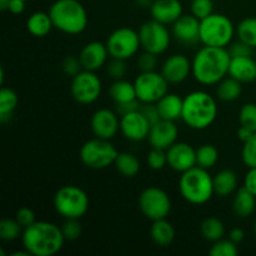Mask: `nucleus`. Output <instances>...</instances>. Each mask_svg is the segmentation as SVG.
<instances>
[{"instance_id":"nucleus-23","label":"nucleus","mask_w":256,"mask_h":256,"mask_svg":"<svg viewBox=\"0 0 256 256\" xmlns=\"http://www.w3.org/2000/svg\"><path fill=\"white\" fill-rule=\"evenodd\" d=\"M156 106L162 119L170 120V122H178V120L182 119L184 99L178 94L168 92L162 99H160L156 102Z\"/></svg>"},{"instance_id":"nucleus-48","label":"nucleus","mask_w":256,"mask_h":256,"mask_svg":"<svg viewBox=\"0 0 256 256\" xmlns=\"http://www.w3.org/2000/svg\"><path fill=\"white\" fill-rule=\"evenodd\" d=\"M142 108V102L139 100H134V102H124V104H116V109L115 112L122 116V115H126L129 112H136V110H140Z\"/></svg>"},{"instance_id":"nucleus-42","label":"nucleus","mask_w":256,"mask_h":256,"mask_svg":"<svg viewBox=\"0 0 256 256\" xmlns=\"http://www.w3.org/2000/svg\"><path fill=\"white\" fill-rule=\"evenodd\" d=\"M106 74L112 80L124 79L128 74L126 60L114 59V58H112V60L106 64Z\"/></svg>"},{"instance_id":"nucleus-2","label":"nucleus","mask_w":256,"mask_h":256,"mask_svg":"<svg viewBox=\"0 0 256 256\" xmlns=\"http://www.w3.org/2000/svg\"><path fill=\"white\" fill-rule=\"evenodd\" d=\"M62 226L50 222H35L25 228L22 236V248L32 256H54L65 244Z\"/></svg>"},{"instance_id":"nucleus-15","label":"nucleus","mask_w":256,"mask_h":256,"mask_svg":"<svg viewBox=\"0 0 256 256\" xmlns=\"http://www.w3.org/2000/svg\"><path fill=\"white\" fill-rule=\"evenodd\" d=\"M120 115L110 109H99L92 114L90 126L96 138L112 140L120 132Z\"/></svg>"},{"instance_id":"nucleus-13","label":"nucleus","mask_w":256,"mask_h":256,"mask_svg":"<svg viewBox=\"0 0 256 256\" xmlns=\"http://www.w3.org/2000/svg\"><path fill=\"white\" fill-rule=\"evenodd\" d=\"M70 92L80 105H92L102 96V82L95 72L82 70L72 79Z\"/></svg>"},{"instance_id":"nucleus-40","label":"nucleus","mask_w":256,"mask_h":256,"mask_svg":"<svg viewBox=\"0 0 256 256\" xmlns=\"http://www.w3.org/2000/svg\"><path fill=\"white\" fill-rule=\"evenodd\" d=\"M239 122L242 126H246L256 132V104L248 102L242 105L239 112Z\"/></svg>"},{"instance_id":"nucleus-25","label":"nucleus","mask_w":256,"mask_h":256,"mask_svg":"<svg viewBox=\"0 0 256 256\" xmlns=\"http://www.w3.org/2000/svg\"><path fill=\"white\" fill-rule=\"evenodd\" d=\"M256 209V196L245 186L238 189L232 202V212L240 219H246L254 214Z\"/></svg>"},{"instance_id":"nucleus-18","label":"nucleus","mask_w":256,"mask_h":256,"mask_svg":"<svg viewBox=\"0 0 256 256\" xmlns=\"http://www.w3.org/2000/svg\"><path fill=\"white\" fill-rule=\"evenodd\" d=\"M172 34L184 46H195L200 42V20L192 14H184L172 25Z\"/></svg>"},{"instance_id":"nucleus-10","label":"nucleus","mask_w":256,"mask_h":256,"mask_svg":"<svg viewBox=\"0 0 256 256\" xmlns=\"http://www.w3.org/2000/svg\"><path fill=\"white\" fill-rule=\"evenodd\" d=\"M139 208L146 219L152 222L168 219L172 209V202L165 190L156 186L146 188L139 196Z\"/></svg>"},{"instance_id":"nucleus-28","label":"nucleus","mask_w":256,"mask_h":256,"mask_svg":"<svg viewBox=\"0 0 256 256\" xmlns=\"http://www.w3.org/2000/svg\"><path fill=\"white\" fill-rule=\"evenodd\" d=\"M109 95L115 105L138 100L135 84L125 79L114 80V82L109 88Z\"/></svg>"},{"instance_id":"nucleus-14","label":"nucleus","mask_w":256,"mask_h":256,"mask_svg":"<svg viewBox=\"0 0 256 256\" xmlns=\"http://www.w3.org/2000/svg\"><path fill=\"white\" fill-rule=\"evenodd\" d=\"M152 124L140 110L120 116V132L122 136L132 142L148 140Z\"/></svg>"},{"instance_id":"nucleus-47","label":"nucleus","mask_w":256,"mask_h":256,"mask_svg":"<svg viewBox=\"0 0 256 256\" xmlns=\"http://www.w3.org/2000/svg\"><path fill=\"white\" fill-rule=\"evenodd\" d=\"M140 112L144 114V116L149 120L152 125L156 124L159 120H162V116H160V112L159 110H158L156 104H142Z\"/></svg>"},{"instance_id":"nucleus-38","label":"nucleus","mask_w":256,"mask_h":256,"mask_svg":"<svg viewBox=\"0 0 256 256\" xmlns=\"http://www.w3.org/2000/svg\"><path fill=\"white\" fill-rule=\"evenodd\" d=\"M158 65H159V59L158 55L152 54V52H144L138 54L136 59V66L140 72H156Z\"/></svg>"},{"instance_id":"nucleus-53","label":"nucleus","mask_w":256,"mask_h":256,"mask_svg":"<svg viewBox=\"0 0 256 256\" xmlns=\"http://www.w3.org/2000/svg\"><path fill=\"white\" fill-rule=\"evenodd\" d=\"M135 2H136L138 6L142 8V9H145V8H149L150 9V6H152L154 0H135Z\"/></svg>"},{"instance_id":"nucleus-44","label":"nucleus","mask_w":256,"mask_h":256,"mask_svg":"<svg viewBox=\"0 0 256 256\" xmlns=\"http://www.w3.org/2000/svg\"><path fill=\"white\" fill-rule=\"evenodd\" d=\"M62 72H64L66 76L72 78V79L84 70L82 69L79 58H74V56L65 58L64 62H62Z\"/></svg>"},{"instance_id":"nucleus-30","label":"nucleus","mask_w":256,"mask_h":256,"mask_svg":"<svg viewBox=\"0 0 256 256\" xmlns=\"http://www.w3.org/2000/svg\"><path fill=\"white\" fill-rule=\"evenodd\" d=\"M242 94V84L232 76H226L216 85V98L224 102H232Z\"/></svg>"},{"instance_id":"nucleus-45","label":"nucleus","mask_w":256,"mask_h":256,"mask_svg":"<svg viewBox=\"0 0 256 256\" xmlns=\"http://www.w3.org/2000/svg\"><path fill=\"white\" fill-rule=\"evenodd\" d=\"M232 58H238V56H252V52L255 49H252V46H249L248 44H245L244 42L238 39V42H232L230 44V46L228 48Z\"/></svg>"},{"instance_id":"nucleus-51","label":"nucleus","mask_w":256,"mask_h":256,"mask_svg":"<svg viewBox=\"0 0 256 256\" xmlns=\"http://www.w3.org/2000/svg\"><path fill=\"white\" fill-rule=\"evenodd\" d=\"M229 239L232 240V242H235V244H238V245L242 244V242H244V239H245L244 230L240 229V228H234V229L230 230Z\"/></svg>"},{"instance_id":"nucleus-27","label":"nucleus","mask_w":256,"mask_h":256,"mask_svg":"<svg viewBox=\"0 0 256 256\" xmlns=\"http://www.w3.org/2000/svg\"><path fill=\"white\" fill-rule=\"evenodd\" d=\"M26 29L32 36L45 38L54 29V24L49 12H36L28 18Z\"/></svg>"},{"instance_id":"nucleus-1","label":"nucleus","mask_w":256,"mask_h":256,"mask_svg":"<svg viewBox=\"0 0 256 256\" xmlns=\"http://www.w3.org/2000/svg\"><path fill=\"white\" fill-rule=\"evenodd\" d=\"M192 78L202 86H216L229 76L232 55L226 48H200L192 58Z\"/></svg>"},{"instance_id":"nucleus-32","label":"nucleus","mask_w":256,"mask_h":256,"mask_svg":"<svg viewBox=\"0 0 256 256\" xmlns=\"http://www.w3.org/2000/svg\"><path fill=\"white\" fill-rule=\"evenodd\" d=\"M200 232H202V238H204L206 242H212V244L224 239L225 234H226V229H225L224 222L215 216L206 218V219L202 222Z\"/></svg>"},{"instance_id":"nucleus-24","label":"nucleus","mask_w":256,"mask_h":256,"mask_svg":"<svg viewBox=\"0 0 256 256\" xmlns=\"http://www.w3.org/2000/svg\"><path fill=\"white\" fill-rule=\"evenodd\" d=\"M239 176L232 169H224L214 176L215 195L220 198H229L239 189Z\"/></svg>"},{"instance_id":"nucleus-56","label":"nucleus","mask_w":256,"mask_h":256,"mask_svg":"<svg viewBox=\"0 0 256 256\" xmlns=\"http://www.w3.org/2000/svg\"><path fill=\"white\" fill-rule=\"evenodd\" d=\"M26 2H28V0H26Z\"/></svg>"},{"instance_id":"nucleus-19","label":"nucleus","mask_w":256,"mask_h":256,"mask_svg":"<svg viewBox=\"0 0 256 256\" xmlns=\"http://www.w3.org/2000/svg\"><path fill=\"white\" fill-rule=\"evenodd\" d=\"M178 138H179V128L176 122L162 119L156 124L152 125L148 142L150 146L155 149L168 150L178 142Z\"/></svg>"},{"instance_id":"nucleus-41","label":"nucleus","mask_w":256,"mask_h":256,"mask_svg":"<svg viewBox=\"0 0 256 256\" xmlns=\"http://www.w3.org/2000/svg\"><path fill=\"white\" fill-rule=\"evenodd\" d=\"M242 159L248 169L256 168V132L250 138V140L244 142L242 150Z\"/></svg>"},{"instance_id":"nucleus-50","label":"nucleus","mask_w":256,"mask_h":256,"mask_svg":"<svg viewBox=\"0 0 256 256\" xmlns=\"http://www.w3.org/2000/svg\"><path fill=\"white\" fill-rule=\"evenodd\" d=\"M25 8H26V0H12L8 12L14 15H20L25 12Z\"/></svg>"},{"instance_id":"nucleus-12","label":"nucleus","mask_w":256,"mask_h":256,"mask_svg":"<svg viewBox=\"0 0 256 256\" xmlns=\"http://www.w3.org/2000/svg\"><path fill=\"white\" fill-rule=\"evenodd\" d=\"M139 36L142 49L159 56L169 49L172 34L166 25L152 19L140 26Z\"/></svg>"},{"instance_id":"nucleus-8","label":"nucleus","mask_w":256,"mask_h":256,"mask_svg":"<svg viewBox=\"0 0 256 256\" xmlns=\"http://www.w3.org/2000/svg\"><path fill=\"white\" fill-rule=\"evenodd\" d=\"M119 152L112 140L94 139L85 142L80 149V160L85 166L92 170H104L115 164Z\"/></svg>"},{"instance_id":"nucleus-17","label":"nucleus","mask_w":256,"mask_h":256,"mask_svg":"<svg viewBox=\"0 0 256 256\" xmlns=\"http://www.w3.org/2000/svg\"><path fill=\"white\" fill-rule=\"evenodd\" d=\"M166 155L168 166L179 174L198 166L196 149H194L188 142H176L166 150Z\"/></svg>"},{"instance_id":"nucleus-37","label":"nucleus","mask_w":256,"mask_h":256,"mask_svg":"<svg viewBox=\"0 0 256 256\" xmlns=\"http://www.w3.org/2000/svg\"><path fill=\"white\" fill-rule=\"evenodd\" d=\"M190 12L202 22L214 12V2L212 0H192Z\"/></svg>"},{"instance_id":"nucleus-35","label":"nucleus","mask_w":256,"mask_h":256,"mask_svg":"<svg viewBox=\"0 0 256 256\" xmlns=\"http://www.w3.org/2000/svg\"><path fill=\"white\" fill-rule=\"evenodd\" d=\"M24 232V228L16 219H2L0 222V239L2 242H15L20 239Z\"/></svg>"},{"instance_id":"nucleus-3","label":"nucleus","mask_w":256,"mask_h":256,"mask_svg":"<svg viewBox=\"0 0 256 256\" xmlns=\"http://www.w3.org/2000/svg\"><path fill=\"white\" fill-rule=\"evenodd\" d=\"M219 114L218 102L204 90H195L184 98L182 120L190 129L206 130L212 126Z\"/></svg>"},{"instance_id":"nucleus-5","label":"nucleus","mask_w":256,"mask_h":256,"mask_svg":"<svg viewBox=\"0 0 256 256\" xmlns=\"http://www.w3.org/2000/svg\"><path fill=\"white\" fill-rule=\"evenodd\" d=\"M179 192L182 199L192 205L202 206L214 198V176L209 170L195 166L182 172L179 179Z\"/></svg>"},{"instance_id":"nucleus-29","label":"nucleus","mask_w":256,"mask_h":256,"mask_svg":"<svg viewBox=\"0 0 256 256\" xmlns=\"http://www.w3.org/2000/svg\"><path fill=\"white\" fill-rule=\"evenodd\" d=\"M114 166L120 175L128 179L135 178L142 170L140 160L132 152H119Z\"/></svg>"},{"instance_id":"nucleus-20","label":"nucleus","mask_w":256,"mask_h":256,"mask_svg":"<svg viewBox=\"0 0 256 256\" xmlns=\"http://www.w3.org/2000/svg\"><path fill=\"white\" fill-rule=\"evenodd\" d=\"M109 56L110 54L106 44H102L100 42H88L82 48L79 54V60L82 62V69L96 72L102 68L106 66Z\"/></svg>"},{"instance_id":"nucleus-43","label":"nucleus","mask_w":256,"mask_h":256,"mask_svg":"<svg viewBox=\"0 0 256 256\" xmlns=\"http://www.w3.org/2000/svg\"><path fill=\"white\" fill-rule=\"evenodd\" d=\"M62 230L66 242H76L82 232V224L78 219H65Z\"/></svg>"},{"instance_id":"nucleus-33","label":"nucleus","mask_w":256,"mask_h":256,"mask_svg":"<svg viewBox=\"0 0 256 256\" xmlns=\"http://www.w3.org/2000/svg\"><path fill=\"white\" fill-rule=\"evenodd\" d=\"M219 159V150L212 144H204L196 149V164L202 169H212L216 166Z\"/></svg>"},{"instance_id":"nucleus-9","label":"nucleus","mask_w":256,"mask_h":256,"mask_svg":"<svg viewBox=\"0 0 256 256\" xmlns=\"http://www.w3.org/2000/svg\"><path fill=\"white\" fill-rule=\"evenodd\" d=\"M106 48L110 58L122 60H129L139 54L142 49L139 32L132 28H119L109 35L106 40Z\"/></svg>"},{"instance_id":"nucleus-21","label":"nucleus","mask_w":256,"mask_h":256,"mask_svg":"<svg viewBox=\"0 0 256 256\" xmlns=\"http://www.w3.org/2000/svg\"><path fill=\"white\" fill-rule=\"evenodd\" d=\"M150 14L154 20L170 26L184 15V6L180 0H154Z\"/></svg>"},{"instance_id":"nucleus-31","label":"nucleus","mask_w":256,"mask_h":256,"mask_svg":"<svg viewBox=\"0 0 256 256\" xmlns=\"http://www.w3.org/2000/svg\"><path fill=\"white\" fill-rule=\"evenodd\" d=\"M19 104V96L10 88H2L0 90V122H10L12 114Z\"/></svg>"},{"instance_id":"nucleus-7","label":"nucleus","mask_w":256,"mask_h":256,"mask_svg":"<svg viewBox=\"0 0 256 256\" xmlns=\"http://www.w3.org/2000/svg\"><path fill=\"white\" fill-rule=\"evenodd\" d=\"M54 208L64 219L80 220L89 212V195L76 185H65L55 194Z\"/></svg>"},{"instance_id":"nucleus-11","label":"nucleus","mask_w":256,"mask_h":256,"mask_svg":"<svg viewBox=\"0 0 256 256\" xmlns=\"http://www.w3.org/2000/svg\"><path fill=\"white\" fill-rule=\"evenodd\" d=\"M136 96L142 104H156L169 92L170 84L162 72H140L134 80Z\"/></svg>"},{"instance_id":"nucleus-6","label":"nucleus","mask_w":256,"mask_h":256,"mask_svg":"<svg viewBox=\"0 0 256 256\" xmlns=\"http://www.w3.org/2000/svg\"><path fill=\"white\" fill-rule=\"evenodd\" d=\"M236 35V26L229 16L212 12L200 22V42L205 46L229 48Z\"/></svg>"},{"instance_id":"nucleus-52","label":"nucleus","mask_w":256,"mask_h":256,"mask_svg":"<svg viewBox=\"0 0 256 256\" xmlns=\"http://www.w3.org/2000/svg\"><path fill=\"white\" fill-rule=\"evenodd\" d=\"M256 132H252V129L246 126H240L239 130H238V139L242 142H246L248 140H250V138L255 134Z\"/></svg>"},{"instance_id":"nucleus-26","label":"nucleus","mask_w":256,"mask_h":256,"mask_svg":"<svg viewBox=\"0 0 256 256\" xmlns=\"http://www.w3.org/2000/svg\"><path fill=\"white\" fill-rule=\"evenodd\" d=\"M150 238L158 246L166 248L175 242L176 232L172 222H168L166 219L156 220V222H152V228H150Z\"/></svg>"},{"instance_id":"nucleus-46","label":"nucleus","mask_w":256,"mask_h":256,"mask_svg":"<svg viewBox=\"0 0 256 256\" xmlns=\"http://www.w3.org/2000/svg\"><path fill=\"white\" fill-rule=\"evenodd\" d=\"M15 219L18 220V222H19L24 229L36 222V220H35V212H32L30 208L26 206L20 208V209L18 210L16 215H15Z\"/></svg>"},{"instance_id":"nucleus-4","label":"nucleus","mask_w":256,"mask_h":256,"mask_svg":"<svg viewBox=\"0 0 256 256\" xmlns=\"http://www.w3.org/2000/svg\"><path fill=\"white\" fill-rule=\"evenodd\" d=\"M54 29L62 34H82L89 25V16L84 5L79 0H56L49 9Z\"/></svg>"},{"instance_id":"nucleus-39","label":"nucleus","mask_w":256,"mask_h":256,"mask_svg":"<svg viewBox=\"0 0 256 256\" xmlns=\"http://www.w3.org/2000/svg\"><path fill=\"white\" fill-rule=\"evenodd\" d=\"M146 162H148V166H149L152 170H155V172H160V170H162L165 166H168L166 150L152 148V150H150L149 154H148L146 156Z\"/></svg>"},{"instance_id":"nucleus-34","label":"nucleus","mask_w":256,"mask_h":256,"mask_svg":"<svg viewBox=\"0 0 256 256\" xmlns=\"http://www.w3.org/2000/svg\"><path fill=\"white\" fill-rule=\"evenodd\" d=\"M238 39L256 49V18H246L236 26Z\"/></svg>"},{"instance_id":"nucleus-49","label":"nucleus","mask_w":256,"mask_h":256,"mask_svg":"<svg viewBox=\"0 0 256 256\" xmlns=\"http://www.w3.org/2000/svg\"><path fill=\"white\" fill-rule=\"evenodd\" d=\"M244 186L256 196V168L249 169L244 179Z\"/></svg>"},{"instance_id":"nucleus-22","label":"nucleus","mask_w":256,"mask_h":256,"mask_svg":"<svg viewBox=\"0 0 256 256\" xmlns=\"http://www.w3.org/2000/svg\"><path fill=\"white\" fill-rule=\"evenodd\" d=\"M229 76L234 78L242 84H249L256 80V62L252 56L232 58Z\"/></svg>"},{"instance_id":"nucleus-36","label":"nucleus","mask_w":256,"mask_h":256,"mask_svg":"<svg viewBox=\"0 0 256 256\" xmlns=\"http://www.w3.org/2000/svg\"><path fill=\"white\" fill-rule=\"evenodd\" d=\"M209 254L212 256H238L239 248L230 239H222L212 244Z\"/></svg>"},{"instance_id":"nucleus-55","label":"nucleus","mask_w":256,"mask_h":256,"mask_svg":"<svg viewBox=\"0 0 256 256\" xmlns=\"http://www.w3.org/2000/svg\"><path fill=\"white\" fill-rule=\"evenodd\" d=\"M254 232H255V235H256V222H255V224H254Z\"/></svg>"},{"instance_id":"nucleus-54","label":"nucleus","mask_w":256,"mask_h":256,"mask_svg":"<svg viewBox=\"0 0 256 256\" xmlns=\"http://www.w3.org/2000/svg\"><path fill=\"white\" fill-rule=\"evenodd\" d=\"M12 0H0V10L2 12H8L9 10V5Z\"/></svg>"},{"instance_id":"nucleus-16","label":"nucleus","mask_w":256,"mask_h":256,"mask_svg":"<svg viewBox=\"0 0 256 256\" xmlns=\"http://www.w3.org/2000/svg\"><path fill=\"white\" fill-rule=\"evenodd\" d=\"M160 72L170 85H180L192 75V62L182 54L170 55L162 62Z\"/></svg>"}]
</instances>
